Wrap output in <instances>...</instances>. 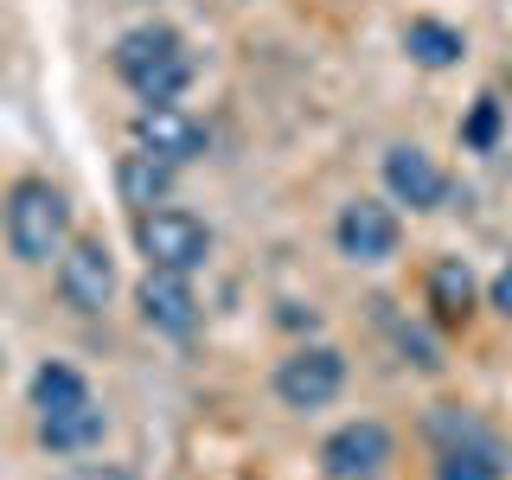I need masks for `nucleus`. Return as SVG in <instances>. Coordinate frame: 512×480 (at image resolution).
I'll return each instance as SVG.
<instances>
[{"label": "nucleus", "mask_w": 512, "mask_h": 480, "mask_svg": "<svg viewBox=\"0 0 512 480\" xmlns=\"http://www.w3.org/2000/svg\"><path fill=\"white\" fill-rule=\"evenodd\" d=\"M116 77L141 103H173L192 84V52L173 26H135L116 39Z\"/></svg>", "instance_id": "1"}, {"label": "nucleus", "mask_w": 512, "mask_h": 480, "mask_svg": "<svg viewBox=\"0 0 512 480\" xmlns=\"http://www.w3.org/2000/svg\"><path fill=\"white\" fill-rule=\"evenodd\" d=\"M71 231V205L52 180H20L7 192V244L20 263H52Z\"/></svg>", "instance_id": "2"}, {"label": "nucleus", "mask_w": 512, "mask_h": 480, "mask_svg": "<svg viewBox=\"0 0 512 480\" xmlns=\"http://www.w3.org/2000/svg\"><path fill=\"white\" fill-rule=\"evenodd\" d=\"M135 250L148 256V269H180V276H192L212 256V231L192 212L154 205V212H135Z\"/></svg>", "instance_id": "3"}, {"label": "nucleus", "mask_w": 512, "mask_h": 480, "mask_svg": "<svg viewBox=\"0 0 512 480\" xmlns=\"http://www.w3.org/2000/svg\"><path fill=\"white\" fill-rule=\"evenodd\" d=\"M346 384V352L340 346H295L276 365V397L288 410H327Z\"/></svg>", "instance_id": "4"}, {"label": "nucleus", "mask_w": 512, "mask_h": 480, "mask_svg": "<svg viewBox=\"0 0 512 480\" xmlns=\"http://www.w3.org/2000/svg\"><path fill=\"white\" fill-rule=\"evenodd\" d=\"M397 442L391 429L378 423V416H359V423H340L327 442H320V468H327V480H378L384 468H391Z\"/></svg>", "instance_id": "5"}, {"label": "nucleus", "mask_w": 512, "mask_h": 480, "mask_svg": "<svg viewBox=\"0 0 512 480\" xmlns=\"http://www.w3.org/2000/svg\"><path fill=\"white\" fill-rule=\"evenodd\" d=\"M58 295L71 314H103L109 295H116V256H109L103 237H77L71 250L58 256Z\"/></svg>", "instance_id": "6"}, {"label": "nucleus", "mask_w": 512, "mask_h": 480, "mask_svg": "<svg viewBox=\"0 0 512 480\" xmlns=\"http://www.w3.org/2000/svg\"><path fill=\"white\" fill-rule=\"evenodd\" d=\"M333 237H340V256H352V263H391L397 244H404V224L384 199H352L333 224Z\"/></svg>", "instance_id": "7"}, {"label": "nucleus", "mask_w": 512, "mask_h": 480, "mask_svg": "<svg viewBox=\"0 0 512 480\" xmlns=\"http://www.w3.org/2000/svg\"><path fill=\"white\" fill-rule=\"evenodd\" d=\"M135 148L173 160V167H186V160L205 154V122L186 116L180 103H148V109L135 116Z\"/></svg>", "instance_id": "8"}, {"label": "nucleus", "mask_w": 512, "mask_h": 480, "mask_svg": "<svg viewBox=\"0 0 512 480\" xmlns=\"http://www.w3.org/2000/svg\"><path fill=\"white\" fill-rule=\"evenodd\" d=\"M141 301V320H148L154 333H173V340H186L192 327H199V295H192V282L180 269H148L135 288Z\"/></svg>", "instance_id": "9"}, {"label": "nucleus", "mask_w": 512, "mask_h": 480, "mask_svg": "<svg viewBox=\"0 0 512 480\" xmlns=\"http://www.w3.org/2000/svg\"><path fill=\"white\" fill-rule=\"evenodd\" d=\"M384 186H391V199L410 205V212H436L448 199V173L423 148H391L384 154Z\"/></svg>", "instance_id": "10"}, {"label": "nucleus", "mask_w": 512, "mask_h": 480, "mask_svg": "<svg viewBox=\"0 0 512 480\" xmlns=\"http://www.w3.org/2000/svg\"><path fill=\"white\" fill-rule=\"evenodd\" d=\"M436 480H506L500 442H493L487 429L461 423L455 442H442V455H436Z\"/></svg>", "instance_id": "11"}, {"label": "nucleus", "mask_w": 512, "mask_h": 480, "mask_svg": "<svg viewBox=\"0 0 512 480\" xmlns=\"http://www.w3.org/2000/svg\"><path fill=\"white\" fill-rule=\"evenodd\" d=\"M103 429H109V416L96 397H84V404H71V410H45L39 416V442L52 448V455H84V448L103 442Z\"/></svg>", "instance_id": "12"}, {"label": "nucleus", "mask_w": 512, "mask_h": 480, "mask_svg": "<svg viewBox=\"0 0 512 480\" xmlns=\"http://www.w3.org/2000/svg\"><path fill=\"white\" fill-rule=\"evenodd\" d=\"M167 186H173V160H160V154H148V148L122 154V167H116L122 205H135V212H154V205L167 199Z\"/></svg>", "instance_id": "13"}, {"label": "nucleus", "mask_w": 512, "mask_h": 480, "mask_svg": "<svg viewBox=\"0 0 512 480\" xmlns=\"http://www.w3.org/2000/svg\"><path fill=\"white\" fill-rule=\"evenodd\" d=\"M429 308H436L442 327H461V320L474 314V269L461 263V256H442V263L429 269Z\"/></svg>", "instance_id": "14"}, {"label": "nucleus", "mask_w": 512, "mask_h": 480, "mask_svg": "<svg viewBox=\"0 0 512 480\" xmlns=\"http://www.w3.org/2000/svg\"><path fill=\"white\" fill-rule=\"evenodd\" d=\"M404 52L416 64H429V71H448V64L468 58V39H461L455 26H442V20H410L404 26Z\"/></svg>", "instance_id": "15"}, {"label": "nucleus", "mask_w": 512, "mask_h": 480, "mask_svg": "<svg viewBox=\"0 0 512 480\" xmlns=\"http://www.w3.org/2000/svg\"><path fill=\"white\" fill-rule=\"evenodd\" d=\"M90 397V384L84 372H71V365H58V359H45L39 372H32V410H71V404H84Z\"/></svg>", "instance_id": "16"}, {"label": "nucleus", "mask_w": 512, "mask_h": 480, "mask_svg": "<svg viewBox=\"0 0 512 480\" xmlns=\"http://www.w3.org/2000/svg\"><path fill=\"white\" fill-rule=\"evenodd\" d=\"M500 128H506V109H500V96H480V103L468 109V122H461V148H474V154H493V148H500Z\"/></svg>", "instance_id": "17"}, {"label": "nucleus", "mask_w": 512, "mask_h": 480, "mask_svg": "<svg viewBox=\"0 0 512 480\" xmlns=\"http://www.w3.org/2000/svg\"><path fill=\"white\" fill-rule=\"evenodd\" d=\"M493 308H500V314L512 320V263L500 269V276H493Z\"/></svg>", "instance_id": "18"}, {"label": "nucleus", "mask_w": 512, "mask_h": 480, "mask_svg": "<svg viewBox=\"0 0 512 480\" xmlns=\"http://www.w3.org/2000/svg\"><path fill=\"white\" fill-rule=\"evenodd\" d=\"M64 480H128L122 468H77V474H64Z\"/></svg>", "instance_id": "19"}]
</instances>
